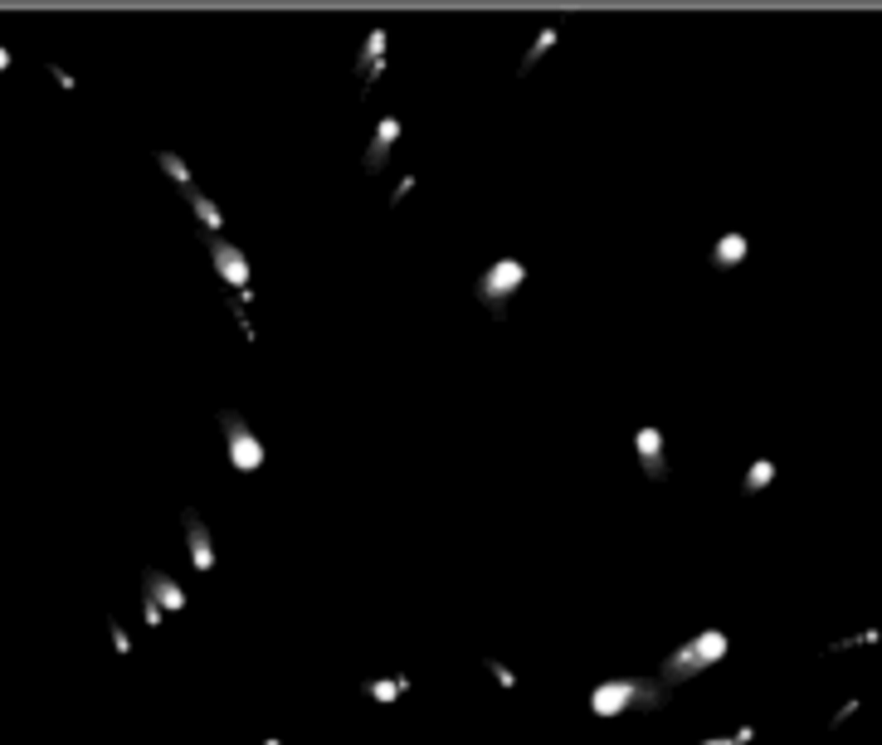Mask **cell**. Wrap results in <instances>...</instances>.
Listing matches in <instances>:
<instances>
[{
	"label": "cell",
	"instance_id": "7c38bea8",
	"mask_svg": "<svg viewBox=\"0 0 882 745\" xmlns=\"http://www.w3.org/2000/svg\"><path fill=\"white\" fill-rule=\"evenodd\" d=\"M746 254H751V239H746L741 230H726L722 239L712 244V268H736Z\"/></svg>",
	"mask_w": 882,
	"mask_h": 745
},
{
	"label": "cell",
	"instance_id": "44dd1931",
	"mask_svg": "<svg viewBox=\"0 0 882 745\" xmlns=\"http://www.w3.org/2000/svg\"><path fill=\"white\" fill-rule=\"evenodd\" d=\"M10 64H15V59H10V49H5V45H0V74H5V69H10Z\"/></svg>",
	"mask_w": 882,
	"mask_h": 745
},
{
	"label": "cell",
	"instance_id": "30bf717a",
	"mask_svg": "<svg viewBox=\"0 0 882 745\" xmlns=\"http://www.w3.org/2000/svg\"><path fill=\"white\" fill-rule=\"evenodd\" d=\"M396 142H400V117H380V122H376V132H371V147H366V171H371V175H376L380 166L390 161Z\"/></svg>",
	"mask_w": 882,
	"mask_h": 745
},
{
	"label": "cell",
	"instance_id": "7a4b0ae2",
	"mask_svg": "<svg viewBox=\"0 0 882 745\" xmlns=\"http://www.w3.org/2000/svg\"><path fill=\"white\" fill-rule=\"evenodd\" d=\"M726 648H731L726 628H702V634H692L688 644H678L668 658H663L658 682H663V687H682V682L702 677L707 668H717V662L726 658Z\"/></svg>",
	"mask_w": 882,
	"mask_h": 745
},
{
	"label": "cell",
	"instance_id": "4fadbf2b",
	"mask_svg": "<svg viewBox=\"0 0 882 745\" xmlns=\"http://www.w3.org/2000/svg\"><path fill=\"white\" fill-rule=\"evenodd\" d=\"M185 200H191L195 220H200L205 230H210V239H220V234H225V215H220V205H215V200H210V195H205V190H191V195H185Z\"/></svg>",
	"mask_w": 882,
	"mask_h": 745
},
{
	"label": "cell",
	"instance_id": "5b68a950",
	"mask_svg": "<svg viewBox=\"0 0 882 745\" xmlns=\"http://www.w3.org/2000/svg\"><path fill=\"white\" fill-rule=\"evenodd\" d=\"M210 263H215V273H220L225 283L234 287V293H249V278H254V268H249V258H244L240 244H230L225 234H220V239H210Z\"/></svg>",
	"mask_w": 882,
	"mask_h": 745
},
{
	"label": "cell",
	"instance_id": "52a82bcc",
	"mask_svg": "<svg viewBox=\"0 0 882 745\" xmlns=\"http://www.w3.org/2000/svg\"><path fill=\"white\" fill-rule=\"evenodd\" d=\"M634 453H639V468L649 482H663L668 478V453H663V429H653V424H643V429L634 433Z\"/></svg>",
	"mask_w": 882,
	"mask_h": 745
},
{
	"label": "cell",
	"instance_id": "8fae6325",
	"mask_svg": "<svg viewBox=\"0 0 882 745\" xmlns=\"http://www.w3.org/2000/svg\"><path fill=\"white\" fill-rule=\"evenodd\" d=\"M410 687H414V682L404 677V672H390V677H366V682H361V692H366L371 701H380V707H390V701L410 697Z\"/></svg>",
	"mask_w": 882,
	"mask_h": 745
},
{
	"label": "cell",
	"instance_id": "ffe728a7",
	"mask_svg": "<svg viewBox=\"0 0 882 745\" xmlns=\"http://www.w3.org/2000/svg\"><path fill=\"white\" fill-rule=\"evenodd\" d=\"M414 190V175H400V185H396V190H390V205H400L404 200V195H410Z\"/></svg>",
	"mask_w": 882,
	"mask_h": 745
},
{
	"label": "cell",
	"instance_id": "e0dca14e",
	"mask_svg": "<svg viewBox=\"0 0 882 745\" xmlns=\"http://www.w3.org/2000/svg\"><path fill=\"white\" fill-rule=\"evenodd\" d=\"M483 668H487V677H493L502 692H517V672L507 668V662H497V658H483Z\"/></svg>",
	"mask_w": 882,
	"mask_h": 745
},
{
	"label": "cell",
	"instance_id": "9a60e30c",
	"mask_svg": "<svg viewBox=\"0 0 882 745\" xmlns=\"http://www.w3.org/2000/svg\"><path fill=\"white\" fill-rule=\"evenodd\" d=\"M775 482V458H755L751 468H746V478H741V497H755V492H765Z\"/></svg>",
	"mask_w": 882,
	"mask_h": 745
},
{
	"label": "cell",
	"instance_id": "5bb4252c",
	"mask_svg": "<svg viewBox=\"0 0 882 745\" xmlns=\"http://www.w3.org/2000/svg\"><path fill=\"white\" fill-rule=\"evenodd\" d=\"M556 45H561V29H556V25H546L542 35H536L532 45H527V54H522V64H517V69H522V74H532V69H536V59H546Z\"/></svg>",
	"mask_w": 882,
	"mask_h": 745
},
{
	"label": "cell",
	"instance_id": "6da1fadb",
	"mask_svg": "<svg viewBox=\"0 0 882 745\" xmlns=\"http://www.w3.org/2000/svg\"><path fill=\"white\" fill-rule=\"evenodd\" d=\"M663 682L658 677H605L590 687V711L600 721L625 717V711H658L663 707Z\"/></svg>",
	"mask_w": 882,
	"mask_h": 745
},
{
	"label": "cell",
	"instance_id": "603a6c76",
	"mask_svg": "<svg viewBox=\"0 0 882 745\" xmlns=\"http://www.w3.org/2000/svg\"><path fill=\"white\" fill-rule=\"evenodd\" d=\"M264 745H283V741H278V736H268V741H264Z\"/></svg>",
	"mask_w": 882,
	"mask_h": 745
},
{
	"label": "cell",
	"instance_id": "d6986e66",
	"mask_svg": "<svg viewBox=\"0 0 882 745\" xmlns=\"http://www.w3.org/2000/svg\"><path fill=\"white\" fill-rule=\"evenodd\" d=\"M108 634H112V648H118L122 658H132V638H127V628H122L118 619H108Z\"/></svg>",
	"mask_w": 882,
	"mask_h": 745
},
{
	"label": "cell",
	"instance_id": "8992f818",
	"mask_svg": "<svg viewBox=\"0 0 882 745\" xmlns=\"http://www.w3.org/2000/svg\"><path fill=\"white\" fill-rule=\"evenodd\" d=\"M386 49H390L386 25L366 29V39H361V49H356V78H361V93H371V83L386 74Z\"/></svg>",
	"mask_w": 882,
	"mask_h": 745
},
{
	"label": "cell",
	"instance_id": "ba28073f",
	"mask_svg": "<svg viewBox=\"0 0 882 745\" xmlns=\"http://www.w3.org/2000/svg\"><path fill=\"white\" fill-rule=\"evenodd\" d=\"M185 546H191V565L200 575L215 571V541H210V526H205L200 512H185Z\"/></svg>",
	"mask_w": 882,
	"mask_h": 745
},
{
	"label": "cell",
	"instance_id": "277c9868",
	"mask_svg": "<svg viewBox=\"0 0 882 745\" xmlns=\"http://www.w3.org/2000/svg\"><path fill=\"white\" fill-rule=\"evenodd\" d=\"M220 429H225V449H230L234 473H258L264 468V439L254 433V424L240 409H220Z\"/></svg>",
	"mask_w": 882,
	"mask_h": 745
},
{
	"label": "cell",
	"instance_id": "2e32d148",
	"mask_svg": "<svg viewBox=\"0 0 882 745\" xmlns=\"http://www.w3.org/2000/svg\"><path fill=\"white\" fill-rule=\"evenodd\" d=\"M157 166H161V171H166V175H171V181H176V185H181V195H191V190H200V185H195V175H191V166H185L181 157H176V151H157Z\"/></svg>",
	"mask_w": 882,
	"mask_h": 745
},
{
	"label": "cell",
	"instance_id": "3957f363",
	"mask_svg": "<svg viewBox=\"0 0 882 745\" xmlns=\"http://www.w3.org/2000/svg\"><path fill=\"white\" fill-rule=\"evenodd\" d=\"M527 283V263L522 258H497V263H487L478 273V283H473V293H478L483 307H493V317H502L507 297H517Z\"/></svg>",
	"mask_w": 882,
	"mask_h": 745
},
{
	"label": "cell",
	"instance_id": "7402d4cb",
	"mask_svg": "<svg viewBox=\"0 0 882 745\" xmlns=\"http://www.w3.org/2000/svg\"><path fill=\"white\" fill-rule=\"evenodd\" d=\"M702 745H736V736H712V741H702Z\"/></svg>",
	"mask_w": 882,
	"mask_h": 745
},
{
	"label": "cell",
	"instance_id": "9c48e42d",
	"mask_svg": "<svg viewBox=\"0 0 882 745\" xmlns=\"http://www.w3.org/2000/svg\"><path fill=\"white\" fill-rule=\"evenodd\" d=\"M142 589L157 599L166 614H185V604H191V595H185V589L176 585V579L166 575V571H142Z\"/></svg>",
	"mask_w": 882,
	"mask_h": 745
},
{
	"label": "cell",
	"instance_id": "ac0fdd59",
	"mask_svg": "<svg viewBox=\"0 0 882 745\" xmlns=\"http://www.w3.org/2000/svg\"><path fill=\"white\" fill-rule=\"evenodd\" d=\"M142 619H147V624H151V628H161V624H166V609H161V604H157V599H151V595H147V589H142Z\"/></svg>",
	"mask_w": 882,
	"mask_h": 745
}]
</instances>
